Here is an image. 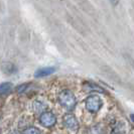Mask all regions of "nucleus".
Segmentation results:
<instances>
[{
	"label": "nucleus",
	"mask_w": 134,
	"mask_h": 134,
	"mask_svg": "<svg viewBox=\"0 0 134 134\" xmlns=\"http://www.w3.org/2000/svg\"><path fill=\"white\" fill-rule=\"evenodd\" d=\"M59 102L63 107L67 109L68 111H72L77 104L75 95L69 90H65V91L60 92L59 95Z\"/></svg>",
	"instance_id": "nucleus-1"
},
{
	"label": "nucleus",
	"mask_w": 134,
	"mask_h": 134,
	"mask_svg": "<svg viewBox=\"0 0 134 134\" xmlns=\"http://www.w3.org/2000/svg\"><path fill=\"white\" fill-rule=\"evenodd\" d=\"M103 106V101L98 95H92L86 100V107L91 113H96Z\"/></svg>",
	"instance_id": "nucleus-2"
},
{
	"label": "nucleus",
	"mask_w": 134,
	"mask_h": 134,
	"mask_svg": "<svg viewBox=\"0 0 134 134\" xmlns=\"http://www.w3.org/2000/svg\"><path fill=\"white\" fill-rule=\"evenodd\" d=\"M40 122L44 127H52L57 122V117L54 113L46 111V112L41 113V115L40 116Z\"/></svg>",
	"instance_id": "nucleus-3"
},
{
	"label": "nucleus",
	"mask_w": 134,
	"mask_h": 134,
	"mask_svg": "<svg viewBox=\"0 0 134 134\" xmlns=\"http://www.w3.org/2000/svg\"><path fill=\"white\" fill-rule=\"evenodd\" d=\"M64 125L69 129V130H72V131H77L78 128H79V122L77 120V118L75 117L73 114H66L64 116Z\"/></svg>",
	"instance_id": "nucleus-4"
},
{
	"label": "nucleus",
	"mask_w": 134,
	"mask_h": 134,
	"mask_svg": "<svg viewBox=\"0 0 134 134\" xmlns=\"http://www.w3.org/2000/svg\"><path fill=\"white\" fill-rule=\"evenodd\" d=\"M54 72H55V68L54 67L41 68V69H38L34 73V77L35 78H43V77H47V76L54 74Z\"/></svg>",
	"instance_id": "nucleus-5"
},
{
	"label": "nucleus",
	"mask_w": 134,
	"mask_h": 134,
	"mask_svg": "<svg viewBox=\"0 0 134 134\" xmlns=\"http://www.w3.org/2000/svg\"><path fill=\"white\" fill-rule=\"evenodd\" d=\"M1 95H8L12 91V84L11 83H2L1 87H0Z\"/></svg>",
	"instance_id": "nucleus-6"
},
{
	"label": "nucleus",
	"mask_w": 134,
	"mask_h": 134,
	"mask_svg": "<svg viewBox=\"0 0 134 134\" xmlns=\"http://www.w3.org/2000/svg\"><path fill=\"white\" fill-rule=\"evenodd\" d=\"M22 134H41V132L40 131V129L30 126V127L26 128V129L22 132Z\"/></svg>",
	"instance_id": "nucleus-7"
},
{
	"label": "nucleus",
	"mask_w": 134,
	"mask_h": 134,
	"mask_svg": "<svg viewBox=\"0 0 134 134\" xmlns=\"http://www.w3.org/2000/svg\"><path fill=\"white\" fill-rule=\"evenodd\" d=\"M110 1V3L112 4V5H114V6H116L117 4H118V2H119V0H109Z\"/></svg>",
	"instance_id": "nucleus-8"
},
{
	"label": "nucleus",
	"mask_w": 134,
	"mask_h": 134,
	"mask_svg": "<svg viewBox=\"0 0 134 134\" xmlns=\"http://www.w3.org/2000/svg\"><path fill=\"white\" fill-rule=\"evenodd\" d=\"M9 134H19V133H18L17 131H12V132H10Z\"/></svg>",
	"instance_id": "nucleus-9"
},
{
	"label": "nucleus",
	"mask_w": 134,
	"mask_h": 134,
	"mask_svg": "<svg viewBox=\"0 0 134 134\" xmlns=\"http://www.w3.org/2000/svg\"><path fill=\"white\" fill-rule=\"evenodd\" d=\"M131 118H132V120H133V122H134V114H131Z\"/></svg>",
	"instance_id": "nucleus-10"
}]
</instances>
